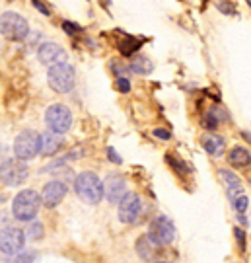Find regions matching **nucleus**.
<instances>
[{
    "mask_svg": "<svg viewBox=\"0 0 251 263\" xmlns=\"http://www.w3.org/2000/svg\"><path fill=\"white\" fill-rule=\"evenodd\" d=\"M76 195L88 205H98L105 193H103V181L95 172H80L74 178Z\"/></svg>",
    "mask_w": 251,
    "mask_h": 263,
    "instance_id": "1",
    "label": "nucleus"
},
{
    "mask_svg": "<svg viewBox=\"0 0 251 263\" xmlns=\"http://www.w3.org/2000/svg\"><path fill=\"white\" fill-rule=\"evenodd\" d=\"M41 195L33 189H22L12 201V215L20 222H33L41 209Z\"/></svg>",
    "mask_w": 251,
    "mask_h": 263,
    "instance_id": "2",
    "label": "nucleus"
},
{
    "mask_svg": "<svg viewBox=\"0 0 251 263\" xmlns=\"http://www.w3.org/2000/svg\"><path fill=\"white\" fill-rule=\"evenodd\" d=\"M47 82L49 88L56 94H68L72 92L76 84V70L70 63H61V65L51 66L47 70Z\"/></svg>",
    "mask_w": 251,
    "mask_h": 263,
    "instance_id": "3",
    "label": "nucleus"
},
{
    "mask_svg": "<svg viewBox=\"0 0 251 263\" xmlns=\"http://www.w3.org/2000/svg\"><path fill=\"white\" fill-rule=\"evenodd\" d=\"M0 35L8 41H24L29 35V24L18 12H4L0 16Z\"/></svg>",
    "mask_w": 251,
    "mask_h": 263,
    "instance_id": "4",
    "label": "nucleus"
},
{
    "mask_svg": "<svg viewBox=\"0 0 251 263\" xmlns=\"http://www.w3.org/2000/svg\"><path fill=\"white\" fill-rule=\"evenodd\" d=\"M41 154V135L37 131L26 129L14 139V156L18 160H33Z\"/></svg>",
    "mask_w": 251,
    "mask_h": 263,
    "instance_id": "5",
    "label": "nucleus"
},
{
    "mask_svg": "<svg viewBox=\"0 0 251 263\" xmlns=\"http://www.w3.org/2000/svg\"><path fill=\"white\" fill-rule=\"evenodd\" d=\"M45 125L51 133L63 135L70 131L72 127V111L65 104H53L47 107L45 111Z\"/></svg>",
    "mask_w": 251,
    "mask_h": 263,
    "instance_id": "6",
    "label": "nucleus"
},
{
    "mask_svg": "<svg viewBox=\"0 0 251 263\" xmlns=\"http://www.w3.org/2000/svg\"><path fill=\"white\" fill-rule=\"evenodd\" d=\"M29 178V168L24 160L6 158L0 162V181L8 187H18Z\"/></svg>",
    "mask_w": 251,
    "mask_h": 263,
    "instance_id": "7",
    "label": "nucleus"
},
{
    "mask_svg": "<svg viewBox=\"0 0 251 263\" xmlns=\"http://www.w3.org/2000/svg\"><path fill=\"white\" fill-rule=\"evenodd\" d=\"M148 238L156 248L169 246L176 240V224L171 222V218L164 215L156 216L148 226Z\"/></svg>",
    "mask_w": 251,
    "mask_h": 263,
    "instance_id": "8",
    "label": "nucleus"
},
{
    "mask_svg": "<svg viewBox=\"0 0 251 263\" xmlns=\"http://www.w3.org/2000/svg\"><path fill=\"white\" fill-rule=\"evenodd\" d=\"M26 246V232L16 226L0 228V254L18 255Z\"/></svg>",
    "mask_w": 251,
    "mask_h": 263,
    "instance_id": "9",
    "label": "nucleus"
},
{
    "mask_svg": "<svg viewBox=\"0 0 251 263\" xmlns=\"http://www.w3.org/2000/svg\"><path fill=\"white\" fill-rule=\"evenodd\" d=\"M117 213H119V220L123 224H134L140 218V215H142V199H140V195L129 191L121 199Z\"/></svg>",
    "mask_w": 251,
    "mask_h": 263,
    "instance_id": "10",
    "label": "nucleus"
},
{
    "mask_svg": "<svg viewBox=\"0 0 251 263\" xmlns=\"http://www.w3.org/2000/svg\"><path fill=\"white\" fill-rule=\"evenodd\" d=\"M68 193V185L61 179H53V181H47L41 191V203L45 209H55L63 203V199Z\"/></svg>",
    "mask_w": 251,
    "mask_h": 263,
    "instance_id": "11",
    "label": "nucleus"
},
{
    "mask_svg": "<svg viewBox=\"0 0 251 263\" xmlns=\"http://www.w3.org/2000/svg\"><path fill=\"white\" fill-rule=\"evenodd\" d=\"M103 193L105 199L113 203V205H119L121 199L129 193L127 191V179L121 174H109L107 178L103 179Z\"/></svg>",
    "mask_w": 251,
    "mask_h": 263,
    "instance_id": "12",
    "label": "nucleus"
},
{
    "mask_svg": "<svg viewBox=\"0 0 251 263\" xmlns=\"http://www.w3.org/2000/svg\"><path fill=\"white\" fill-rule=\"evenodd\" d=\"M37 59L41 65L45 66H55V65H61V63H66V59H68V55H66L65 47H61L59 43H55V41H45V43H41L37 49Z\"/></svg>",
    "mask_w": 251,
    "mask_h": 263,
    "instance_id": "13",
    "label": "nucleus"
},
{
    "mask_svg": "<svg viewBox=\"0 0 251 263\" xmlns=\"http://www.w3.org/2000/svg\"><path fill=\"white\" fill-rule=\"evenodd\" d=\"M65 148V139L63 135L45 131L41 135V154L43 156H55Z\"/></svg>",
    "mask_w": 251,
    "mask_h": 263,
    "instance_id": "14",
    "label": "nucleus"
},
{
    "mask_svg": "<svg viewBox=\"0 0 251 263\" xmlns=\"http://www.w3.org/2000/svg\"><path fill=\"white\" fill-rule=\"evenodd\" d=\"M218 174H220V178H222L224 185H226V193H228V197H230V201H234L236 197H240V195H243V183L242 179L238 178L236 174H234L232 170H218Z\"/></svg>",
    "mask_w": 251,
    "mask_h": 263,
    "instance_id": "15",
    "label": "nucleus"
},
{
    "mask_svg": "<svg viewBox=\"0 0 251 263\" xmlns=\"http://www.w3.org/2000/svg\"><path fill=\"white\" fill-rule=\"evenodd\" d=\"M201 144H203V148H205L210 156H214V158L222 156L224 151H226V141H224L222 137L214 135V133H206V135H203V137H201Z\"/></svg>",
    "mask_w": 251,
    "mask_h": 263,
    "instance_id": "16",
    "label": "nucleus"
},
{
    "mask_svg": "<svg viewBox=\"0 0 251 263\" xmlns=\"http://www.w3.org/2000/svg\"><path fill=\"white\" fill-rule=\"evenodd\" d=\"M134 250H137V255H139L142 261H152L154 259V255H156V246L152 244V240L148 238V234L140 236L139 240H137V244H134Z\"/></svg>",
    "mask_w": 251,
    "mask_h": 263,
    "instance_id": "17",
    "label": "nucleus"
},
{
    "mask_svg": "<svg viewBox=\"0 0 251 263\" xmlns=\"http://www.w3.org/2000/svg\"><path fill=\"white\" fill-rule=\"evenodd\" d=\"M228 162L232 168H247L251 164V152L243 146H234L228 152Z\"/></svg>",
    "mask_w": 251,
    "mask_h": 263,
    "instance_id": "18",
    "label": "nucleus"
},
{
    "mask_svg": "<svg viewBox=\"0 0 251 263\" xmlns=\"http://www.w3.org/2000/svg\"><path fill=\"white\" fill-rule=\"evenodd\" d=\"M224 121H228V113L224 111L222 107H210L208 111H206V115H205V119H203V127H206L208 131H214L220 123H224Z\"/></svg>",
    "mask_w": 251,
    "mask_h": 263,
    "instance_id": "19",
    "label": "nucleus"
},
{
    "mask_svg": "<svg viewBox=\"0 0 251 263\" xmlns=\"http://www.w3.org/2000/svg\"><path fill=\"white\" fill-rule=\"evenodd\" d=\"M129 70H132L134 74H142V76H146L150 74L152 70H154V63L150 61L148 57H134L132 61H130V65H129Z\"/></svg>",
    "mask_w": 251,
    "mask_h": 263,
    "instance_id": "20",
    "label": "nucleus"
},
{
    "mask_svg": "<svg viewBox=\"0 0 251 263\" xmlns=\"http://www.w3.org/2000/svg\"><path fill=\"white\" fill-rule=\"evenodd\" d=\"M26 238H28L29 242H39V240H43L45 238V226L37 222V220H33V222H29L28 230H26Z\"/></svg>",
    "mask_w": 251,
    "mask_h": 263,
    "instance_id": "21",
    "label": "nucleus"
},
{
    "mask_svg": "<svg viewBox=\"0 0 251 263\" xmlns=\"http://www.w3.org/2000/svg\"><path fill=\"white\" fill-rule=\"evenodd\" d=\"M140 47V41L134 37H130V35H127V37H123L121 41H119V51H121L125 57H130L132 53H137Z\"/></svg>",
    "mask_w": 251,
    "mask_h": 263,
    "instance_id": "22",
    "label": "nucleus"
},
{
    "mask_svg": "<svg viewBox=\"0 0 251 263\" xmlns=\"http://www.w3.org/2000/svg\"><path fill=\"white\" fill-rule=\"evenodd\" d=\"M166 160H167V164H169L171 168L176 170L179 176H185V174H189V168H187V164L183 162V160L177 158L176 154H167Z\"/></svg>",
    "mask_w": 251,
    "mask_h": 263,
    "instance_id": "23",
    "label": "nucleus"
},
{
    "mask_svg": "<svg viewBox=\"0 0 251 263\" xmlns=\"http://www.w3.org/2000/svg\"><path fill=\"white\" fill-rule=\"evenodd\" d=\"M247 207H249V199L245 197V195H240V197H236L232 201V209L238 215H243L247 211Z\"/></svg>",
    "mask_w": 251,
    "mask_h": 263,
    "instance_id": "24",
    "label": "nucleus"
},
{
    "mask_svg": "<svg viewBox=\"0 0 251 263\" xmlns=\"http://www.w3.org/2000/svg\"><path fill=\"white\" fill-rule=\"evenodd\" d=\"M35 252H22V254L14 255V261L12 263H33L35 261Z\"/></svg>",
    "mask_w": 251,
    "mask_h": 263,
    "instance_id": "25",
    "label": "nucleus"
},
{
    "mask_svg": "<svg viewBox=\"0 0 251 263\" xmlns=\"http://www.w3.org/2000/svg\"><path fill=\"white\" fill-rule=\"evenodd\" d=\"M115 88L121 92V94H129L130 92V80L127 76H121V78H117L115 80Z\"/></svg>",
    "mask_w": 251,
    "mask_h": 263,
    "instance_id": "26",
    "label": "nucleus"
},
{
    "mask_svg": "<svg viewBox=\"0 0 251 263\" xmlns=\"http://www.w3.org/2000/svg\"><path fill=\"white\" fill-rule=\"evenodd\" d=\"M234 234H236V240L240 244V252H245V230L243 228H234Z\"/></svg>",
    "mask_w": 251,
    "mask_h": 263,
    "instance_id": "27",
    "label": "nucleus"
},
{
    "mask_svg": "<svg viewBox=\"0 0 251 263\" xmlns=\"http://www.w3.org/2000/svg\"><path fill=\"white\" fill-rule=\"evenodd\" d=\"M218 10H220V12H224V14H236V6H234L232 2H228V0L218 2Z\"/></svg>",
    "mask_w": 251,
    "mask_h": 263,
    "instance_id": "28",
    "label": "nucleus"
},
{
    "mask_svg": "<svg viewBox=\"0 0 251 263\" xmlns=\"http://www.w3.org/2000/svg\"><path fill=\"white\" fill-rule=\"evenodd\" d=\"M63 29H65L68 35H74V33H78V31H80V28H78V26H74L72 22H63Z\"/></svg>",
    "mask_w": 251,
    "mask_h": 263,
    "instance_id": "29",
    "label": "nucleus"
},
{
    "mask_svg": "<svg viewBox=\"0 0 251 263\" xmlns=\"http://www.w3.org/2000/svg\"><path fill=\"white\" fill-rule=\"evenodd\" d=\"M107 158L111 160L113 164H123V160H121V156L115 152V148H111V146H107Z\"/></svg>",
    "mask_w": 251,
    "mask_h": 263,
    "instance_id": "30",
    "label": "nucleus"
},
{
    "mask_svg": "<svg viewBox=\"0 0 251 263\" xmlns=\"http://www.w3.org/2000/svg\"><path fill=\"white\" fill-rule=\"evenodd\" d=\"M154 137H156V139H162V141H169V139H171V133L166 131V129H154Z\"/></svg>",
    "mask_w": 251,
    "mask_h": 263,
    "instance_id": "31",
    "label": "nucleus"
},
{
    "mask_svg": "<svg viewBox=\"0 0 251 263\" xmlns=\"http://www.w3.org/2000/svg\"><path fill=\"white\" fill-rule=\"evenodd\" d=\"M31 4H33V6H35L41 14H45V16H49V14H51V10L45 8V4H43V2H39V0H31Z\"/></svg>",
    "mask_w": 251,
    "mask_h": 263,
    "instance_id": "32",
    "label": "nucleus"
},
{
    "mask_svg": "<svg viewBox=\"0 0 251 263\" xmlns=\"http://www.w3.org/2000/svg\"><path fill=\"white\" fill-rule=\"evenodd\" d=\"M238 222H240L242 226L249 224V220H247V216H245V215H238Z\"/></svg>",
    "mask_w": 251,
    "mask_h": 263,
    "instance_id": "33",
    "label": "nucleus"
},
{
    "mask_svg": "<svg viewBox=\"0 0 251 263\" xmlns=\"http://www.w3.org/2000/svg\"><path fill=\"white\" fill-rule=\"evenodd\" d=\"M6 222H8V215L6 213H0V226L6 224Z\"/></svg>",
    "mask_w": 251,
    "mask_h": 263,
    "instance_id": "34",
    "label": "nucleus"
},
{
    "mask_svg": "<svg viewBox=\"0 0 251 263\" xmlns=\"http://www.w3.org/2000/svg\"><path fill=\"white\" fill-rule=\"evenodd\" d=\"M243 137H245V139H247V141L251 142V135H249V133H243Z\"/></svg>",
    "mask_w": 251,
    "mask_h": 263,
    "instance_id": "35",
    "label": "nucleus"
},
{
    "mask_svg": "<svg viewBox=\"0 0 251 263\" xmlns=\"http://www.w3.org/2000/svg\"><path fill=\"white\" fill-rule=\"evenodd\" d=\"M152 263H167V261H162V259H158V261H152Z\"/></svg>",
    "mask_w": 251,
    "mask_h": 263,
    "instance_id": "36",
    "label": "nucleus"
},
{
    "mask_svg": "<svg viewBox=\"0 0 251 263\" xmlns=\"http://www.w3.org/2000/svg\"><path fill=\"white\" fill-rule=\"evenodd\" d=\"M249 6H251V2H249Z\"/></svg>",
    "mask_w": 251,
    "mask_h": 263,
    "instance_id": "37",
    "label": "nucleus"
}]
</instances>
